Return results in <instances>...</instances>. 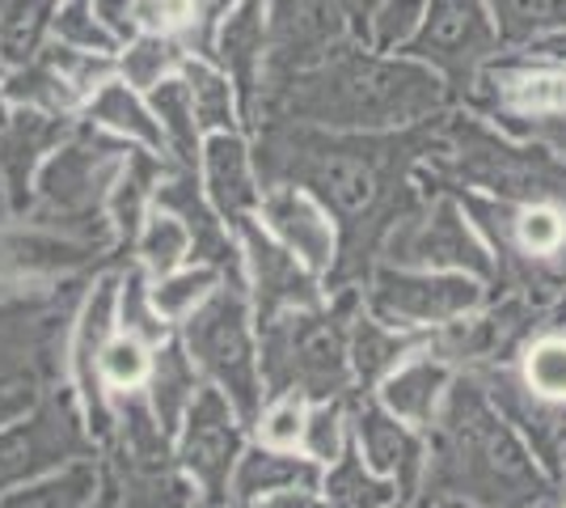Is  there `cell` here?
Here are the masks:
<instances>
[{"mask_svg": "<svg viewBox=\"0 0 566 508\" xmlns=\"http://www.w3.org/2000/svg\"><path fill=\"white\" fill-rule=\"evenodd\" d=\"M436 120L401 132H326L308 123L266 120L259 123L254 166L262 187H301L331 212L347 255L334 276H347L359 255L385 242V234L423 199L410 174L431 148Z\"/></svg>", "mask_w": 566, "mask_h": 508, "instance_id": "1", "label": "cell"}, {"mask_svg": "<svg viewBox=\"0 0 566 508\" xmlns=\"http://www.w3.org/2000/svg\"><path fill=\"white\" fill-rule=\"evenodd\" d=\"M449 85L410 55H385L352 39L317 69L259 97V120L308 123L326 132H401L449 111Z\"/></svg>", "mask_w": 566, "mask_h": 508, "instance_id": "2", "label": "cell"}, {"mask_svg": "<svg viewBox=\"0 0 566 508\" xmlns=\"http://www.w3.org/2000/svg\"><path fill=\"white\" fill-rule=\"evenodd\" d=\"M440 484L482 508H542L549 475L482 382H457L436 415Z\"/></svg>", "mask_w": 566, "mask_h": 508, "instance_id": "3", "label": "cell"}, {"mask_svg": "<svg viewBox=\"0 0 566 508\" xmlns=\"http://www.w3.org/2000/svg\"><path fill=\"white\" fill-rule=\"evenodd\" d=\"M415 174L431 191L470 187L507 204H549L566 212V157L503 127L495 132L465 111H444L436 120L431 148Z\"/></svg>", "mask_w": 566, "mask_h": 508, "instance_id": "4", "label": "cell"}, {"mask_svg": "<svg viewBox=\"0 0 566 508\" xmlns=\"http://www.w3.org/2000/svg\"><path fill=\"white\" fill-rule=\"evenodd\" d=\"M132 153V141L97 127L94 120H76L60 148L39 166L30 220L51 234H69L81 242H102L106 234V199L123 174V162Z\"/></svg>", "mask_w": 566, "mask_h": 508, "instance_id": "5", "label": "cell"}, {"mask_svg": "<svg viewBox=\"0 0 566 508\" xmlns=\"http://www.w3.org/2000/svg\"><path fill=\"white\" fill-rule=\"evenodd\" d=\"M262 339V382L275 394L326 398L352 382V335L338 318L313 310L275 314Z\"/></svg>", "mask_w": 566, "mask_h": 508, "instance_id": "6", "label": "cell"}, {"mask_svg": "<svg viewBox=\"0 0 566 508\" xmlns=\"http://www.w3.org/2000/svg\"><path fill=\"white\" fill-rule=\"evenodd\" d=\"M237 289L241 284H220L182 326H187L190 361L212 377L241 419H259V403L266 390H262V364L250 339L245 297Z\"/></svg>", "mask_w": 566, "mask_h": 508, "instance_id": "7", "label": "cell"}, {"mask_svg": "<svg viewBox=\"0 0 566 508\" xmlns=\"http://www.w3.org/2000/svg\"><path fill=\"white\" fill-rule=\"evenodd\" d=\"M499 51L503 39L486 0H427L423 18L398 48V55H410L431 73H440L449 94L465 102L478 85V73L499 60Z\"/></svg>", "mask_w": 566, "mask_h": 508, "instance_id": "8", "label": "cell"}, {"mask_svg": "<svg viewBox=\"0 0 566 508\" xmlns=\"http://www.w3.org/2000/svg\"><path fill=\"white\" fill-rule=\"evenodd\" d=\"M385 250H389V259H398V267L465 271L478 280H495V250L465 220V208L452 191H436V199H419L385 234Z\"/></svg>", "mask_w": 566, "mask_h": 508, "instance_id": "9", "label": "cell"}, {"mask_svg": "<svg viewBox=\"0 0 566 508\" xmlns=\"http://www.w3.org/2000/svg\"><path fill=\"white\" fill-rule=\"evenodd\" d=\"M355 30L338 0H266V60H262V94L283 81L317 69ZM259 94V97H262Z\"/></svg>", "mask_w": 566, "mask_h": 508, "instance_id": "10", "label": "cell"}, {"mask_svg": "<svg viewBox=\"0 0 566 508\" xmlns=\"http://www.w3.org/2000/svg\"><path fill=\"white\" fill-rule=\"evenodd\" d=\"M486 280L465 271H423V267H380L368 284V305L389 326H449L482 310Z\"/></svg>", "mask_w": 566, "mask_h": 508, "instance_id": "11", "label": "cell"}, {"mask_svg": "<svg viewBox=\"0 0 566 508\" xmlns=\"http://www.w3.org/2000/svg\"><path fill=\"white\" fill-rule=\"evenodd\" d=\"M182 433V462L190 479L208 491V500H224L229 479L241 458V436H237V412L220 390H199L187 412Z\"/></svg>", "mask_w": 566, "mask_h": 508, "instance_id": "12", "label": "cell"}, {"mask_svg": "<svg viewBox=\"0 0 566 508\" xmlns=\"http://www.w3.org/2000/svg\"><path fill=\"white\" fill-rule=\"evenodd\" d=\"M69 115H48L34 106H9L0 120V183L13 212H25L34 199L39 166L60 148V141L72 132Z\"/></svg>", "mask_w": 566, "mask_h": 508, "instance_id": "13", "label": "cell"}, {"mask_svg": "<svg viewBox=\"0 0 566 508\" xmlns=\"http://www.w3.org/2000/svg\"><path fill=\"white\" fill-rule=\"evenodd\" d=\"M259 220L262 229L280 246H287L308 271H331L338 263V225L301 187H287V183L262 187Z\"/></svg>", "mask_w": 566, "mask_h": 508, "instance_id": "14", "label": "cell"}, {"mask_svg": "<svg viewBox=\"0 0 566 508\" xmlns=\"http://www.w3.org/2000/svg\"><path fill=\"white\" fill-rule=\"evenodd\" d=\"M241 234V250H245V267H250V280L259 289V318L271 322L275 314L287 310H313L317 305V289H313V271H308L287 246H280L259 217L241 220L237 225Z\"/></svg>", "mask_w": 566, "mask_h": 508, "instance_id": "15", "label": "cell"}, {"mask_svg": "<svg viewBox=\"0 0 566 508\" xmlns=\"http://www.w3.org/2000/svg\"><path fill=\"white\" fill-rule=\"evenodd\" d=\"M212 60L233 81L241 120L254 123L262 94V60H266V0H237L216 22Z\"/></svg>", "mask_w": 566, "mask_h": 508, "instance_id": "16", "label": "cell"}, {"mask_svg": "<svg viewBox=\"0 0 566 508\" xmlns=\"http://www.w3.org/2000/svg\"><path fill=\"white\" fill-rule=\"evenodd\" d=\"M199 183L212 199V208L229 225L259 217L262 178L254 166V148L245 145L241 132H208L199 153Z\"/></svg>", "mask_w": 566, "mask_h": 508, "instance_id": "17", "label": "cell"}, {"mask_svg": "<svg viewBox=\"0 0 566 508\" xmlns=\"http://www.w3.org/2000/svg\"><path fill=\"white\" fill-rule=\"evenodd\" d=\"M355 440L364 449L368 466L394 479L401 496H410V487L423 470V445L419 436L401 424L398 415H389L385 407H359L355 412Z\"/></svg>", "mask_w": 566, "mask_h": 508, "instance_id": "18", "label": "cell"}, {"mask_svg": "<svg viewBox=\"0 0 566 508\" xmlns=\"http://www.w3.org/2000/svg\"><path fill=\"white\" fill-rule=\"evenodd\" d=\"M169 157L153 153V148L132 145L127 162H123V174L111 187V199H106V220L115 225L118 242H136L140 225L148 220L153 204H157V187L166 183L169 174Z\"/></svg>", "mask_w": 566, "mask_h": 508, "instance_id": "19", "label": "cell"}, {"mask_svg": "<svg viewBox=\"0 0 566 508\" xmlns=\"http://www.w3.org/2000/svg\"><path fill=\"white\" fill-rule=\"evenodd\" d=\"M449 386H452L449 364L431 361V356H415V361L398 364V369L385 377L380 407L389 415H398L401 424H436Z\"/></svg>", "mask_w": 566, "mask_h": 508, "instance_id": "20", "label": "cell"}, {"mask_svg": "<svg viewBox=\"0 0 566 508\" xmlns=\"http://www.w3.org/2000/svg\"><path fill=\"white\" fill-rule=\"evenodd\" d=\"M81 115L94 120L97 127H106V132L123 136V141H132V145L153 148V153L169 157L166 136H161V123L153 120V111H148V97H140V90H132L123 76H111L106 85H97Z\"/></svg>", "mask_w": 566, "mask_h": 508, "instance_id": "21", "label": "cell"}, {"mask_svg": "<svg viewBox=\"0 0 566 508\" xmlns=\"http://www.w3.org/2000/svg\"><path fill=\"white\" fill-rule=\"evenodd\" d=\"M148 111L161 123L169 157L182 169H199V153H203V127L195 120V102H190V85L182 73L166 76L161 85L148 90Z\"/></svg>", "mask_w": 566, "mask_h": 508, "instance_id": "22", "label": "cell"}, {"mask_svg": "<svg viewBox=\"0 0 566 508\" xmlns=\"http://www.w3.org/2000/svg\"><path fill=\"white\" fill-rule=\"evenodd\" d=\"M64 0H0V64L22 69L48 51Z\"/></svg>", "mask_w": 566, "mask_h": 508, "instance_id": "23", "label": "cell"}, {"mask_svg": "<svg viewBox=\"0 0 566 508\" xmlns=\"http://www.w3.org/2000/svg\"><path fill=\"white\" fill-rule=\"evenodd\" d=\"M0 97H4V106H34V111L69 115V120L76 111H85V97L72 90V81L51 64L48 55L30 60L22 69H4Z\"/></svg>", "mask_w": 566, "mask_h": 508, "instance_id": "24", "label": "cell"}, {"mask_svg": "<svg viewBox=\"0 0 566 508\" xmlns=\"http://www.w3.org/2000/svg\"><path fill=\"white\" fill-rule=\"evenodd\" d=\"M317 466L308 462L287 458L283 449H254V454H241L233 470V491L241 505H259L262 496H275V491H292V487H317Z\"/></svg>", "mask_w": 566, "mask_h": 508, "instance_id": "25", "label": "cell"}, {"mask_svg": "<svg viewBox=\"0 0 566 508\" xmlns=\"http://www.w3.org/2000/svg\"><path fill=\"white\" fill-rule=\"evenodd\" d=\"M178 73L187 76L190 85V102H195V120L208 132H237V120H241V106H237V90L229 73L208 60V55H187Z\"/></svg>", "mask_w": 566, "mask_h": 508, "instance_id": "26", "label": "cell"}, {"mask_svg": "<svg viewBox=\"0 0 566 508\" xmlns=\"http://www.w3.org/2000/svg\"><path fill=\"white\" fill-rule=\"evenodd\" d=\"M148 386H153V415L166 433H178L187 419L190 403H195V361L187 356V348L166 343L157 352V361L148 369Z\"/></svg>", "mask_w": 566, "mask_h": 508, "instance_id": "27", "label": "cell"}, {"mask_svg": "<svg viewBox=\"0 0 566 508\" xmlns=\"http://www.w3.org/2000/svg\"><path fill=\"white\" fill-rule=\"evenodd\" d=\"M503 48L528 51L566 30V0H486Z\"/></svg>", "mask_w": 566, "mask_h": 508, "instance_id": "28", "label": "cell"}, {"mask_svg": "<svg viewBox=\"0 0 566 508\" xmlns=\"http://www.w3.org/2000/svg\"><path fill=\"white\" fill-rule=\"evenodd\" d=\"M190 55V48L174 34H153V30H140L132 43L118 48V76L132 85V90H153L161 85L166 76H174L182 69V60Z\"/></svg>", "mask_w": 566, "mask_h": 508, "instance_id": "29", "label": "cell"}, {"mask_svg": "<svg viewBox=\"0 0 566 508\" xmlns=\"http://www.w3.org/2000/svg\"><path fill=\"white\" fill-rule=\"evenodd\" d=\"M520 382L528 394L566 407V331L542 326L520 352Z\"/></svg>", "mask_w": 566, "mask_h": 508, "instance_id": "30", "label": "cell"}, {"mask_svg": "<svg viewBox=\"0 0 566 508\" xmlns=\"http://www.w3.org/2000/svg\"><path fill=\"white\" fill-rule=\"evenodd\" d=\"M415 348H419V339H398L394 331H389V322H380L377 314L355 318L352 369L364 386H368V382H377V377H389V373L401 364V356H406V352H415Z\"/></svg>", "mask_w": 566, "mask_h": 508, "instance_id": "31", "label": "cell"}, {"mask_svg": "<svg viewBox=\"0 0 566 508\" xmlns=\"http://www.w3.org/2000/svg\"><path fill=\"white\" fill-rule=\"evenodd\" d=\"M394 500H398V487L364 475V458H355V449H343V458L331 462V475H326L331 508H389Z\"/></svg>", "mask_w": 566, "mask_h": 508, "instance_id": "32", "label": "cell"}, {"mask_svg": "<svg viewBox=\"0 0 566 508\" xmlns=\"http://www.w3.org/2000/svg\"><path fill=\"white\" fill-rule=\"evenodd\" d=\"M220 267L212 263H199V267H187V271H169L157 280V289H153V305H157V314L166 318V322H187L216 289H220Z\"/></svg>", "mask_w": 566, "mask_h": 508, "instance_id": "33", "label": "cell"}, {"mask_svg": "<svg viewBox=\"0 0 566 508\" xmlns=\"http://www.w3.org/2000/svg\"><path fill=\"white\" fill-rule=\"evenodd\" d=\"M136 255H140V263L153 276H169L190 255V229L174 212L153 204V212H148V220H144L140 234H136Z\"/></svg>", "mask_w": 566, "mask_h": 508, "instance_id": "34", "label": "cell"}, {"mask_svg": "<svg viewBox=\"0 0 566 508\" xmlns=\"http://www.w3.org/2000/svg\"><path fill=\"white\" fill-rule=\"evenodd\" d=\"M148 348L136 335H115L106 339V348L97 352V382L106 390H136L148 382Z\"/></svg>", "mask_w": 566, "mask_h": 508, "instance_id": "35", "label": "cell"}, {"mask_svg": "<svg viewBox=\"0 0 566 508\" xmlns=\"http://www.w3.org/2000/svg\"><path fill=\"white\" fill-rule=\"evenodd\" d=\"M51 39L64 43V48L102 51V55H115V51L123 48L115 34L97 22V13L90 9V0H64L60 13H55V34H51Z\"/></svg>", "mask_w": 566, "mask_h": 508, "instance_id": "36", "label": "cell"}, {"mask_svg": "<svg viewBox=\"0 0 566 508\" xmlns=\"http://www.w3.org/2000/svg\"><path fill=\"white\" fill-rule=\"evenodd\" d=\"M90 491H94V470L76 466V470H64L60 479L13 491L0 508H85Z\"/></svg>", "mask_w": 566, "mask_h": 508, "instance_id": "37", "label": "cell"}, {"mask_svg": "<svg viewBox=\"0 0 566 508\" xmlns=\"http://www.w3.org/2000/svg\"><path fill=\"white\" fill-rule=\"evenodd\" d=\"M123 289H127V292H123L118 318H123L127 335L148 339V343H161V339H166V318L157 314V305H153V289H144L140 271H132Z\"/></svg>", "mask_w": 566, "mask_h": 508, "instance_id": "38", "label": "cell"}, {"mask_svg": "<svg viewBox=\"0 0 566 508\" xmlns=\"http://www.w3.org/2000/svg\"><path fill=\"white\" fill-rule=\"evenodd\" d=\"M343 424H347V407L331 398V403H317L313 412L305 415V440L308 454L317 462H338L343 458Z\"/></svg>", "mask_w": 566, "mask_h": 508, "instance_id": "39", "label": "cell"}, {"mask_svg": "<svg viewBox=\"0 0 566 508\" xmlns=\"http://www.w3.org/2000/svg\"><path fill=\"white\" fill-rule=\"evenodd\" d=\"M305 394H280V403L262 415V440L271 449H292L305 436Z\"/></svg>", "mask_w": 566, "mask_h": 508, "instance_id": "40", "label": "cell"}, {"mask_svg": "<svg viewBox=\"0 0 566 508\" xmlns=\"http://www.w3.org/2000/svg\"><path fill=\"white\" fill-rule=\"evenodd\" d=\"M503 132L537 141V145L554 148L558 157H566V115H545V120H495Z\"/></svg>", "mask_w": 566, "mask_h": 508, "instance_id": "41", "label": "cell"}, {"mask_svg": "<svg viewBox=\"0 0 566 508\" xmlns=\"http://www.w3.org/2000/svg\"><path fill=\"white\" fill-rule=\"evenodd\" d=\"M90 9L97 13V22L115 34L118 43H132L140 34L136 22V0H90Z\"/></svg>", "mask_w": 566, "mask_h": 508, "instance_id": "42", "label": "cell"}, {"mask_svg": "<svg viewBox=\"0 0 566 508\" xmlns=\"http://www.w3.org/2000/svg\"><path fill=\"white\" fill-rule=\"evenodd\" d=\"M343 4V13H347V22H352L355 39H364L368 43V30H373V18H377V9L385 0H338Z\"/></svg>", "mask_w": 566, "mask_h": 508, "instance_id": "43", "label": "cell"}, {"mask_svg": "<svg viewBox=\"0 0 566 508\" xmlns=\"http://www.w3.org/2000/svg\"><path fill=\"white\" fill-rule=\"evenodd\" d=\"M259 508H331L326 500H317L308 487H292V491H275V496H262Z\"/></svg>", "mask_w": 566, "mask_h": 508, "instance_id": "44", "label": "cell"}, {"mask_svg": "<svg viewBox=\"0 0 566 508\" xmlns=\"http://www.w3.org/2000/svg\"><path fill=\"white\" fill-rule=\"evenodd\" d=\"M237 0H195V9H199V22H203V34H208V43H212V34H216V22L233 9Z\"/></svg>", "mask_w": 566, "mask_h": 508, "instance_id": "45", "label": "cell"}, {"mask_svg": "<svg viewBox=\"0 0 566 508\" xmlns=\"http://www.w3.org/2000/svg\"><path fill=\"white\" fill-rule=\"evenodd\" d=\"M528 55H542V60H566V30L563 34H554V39H542V43H533Z\"/></svg>", "mask_w": 566, "mask_h": 508, "instance_id": "46", "label": "cell"}, {"mask_svg": "<svg viewBox=\"0 0 566 508\" xmlns=\"http://www.w3.org/2000/svg\"><path fill=\"white\" fill-rule=\"evenodd\" d=\"M545 326H554V331H566V289L549 301V310H545Z\"/></svg>", "mask_w": 566, "mask_h": 508, "instance_id": "47", "label": "cell"}, {"mask_svg": "<svg viewBox=\"0 0 566 508\" xmlns=\"http://www.w3.org/2000/svg\"><path fill=\"white\" fill-rule=\"evenodd\" d=\"M436 508H482V505H473V500H461V496H449V500H440Z\"/></svg>", "mask_w": 566, "mask_h": 508, "instance_id": "48", "label": "cell"}, {"mask_svg": "<svg viewBox=\"0 0 566 508\" xmlns=\"http://www.w3.org/2000/svg\"><path fill=\"white\" fill-rule=\"evenodd\" d=\"M0 76H4V64H0ZM4 111H9V106H4V97H0V120H4Z\"/></svg>", "mask_w": 566, "mask_h": 508, "instance_id": "49", "label": "cell"}, {"mask_svg": "<svg viewBox=\"0 0 566 508\" xmlns=\"http://www.w3.org/2000/svg\"><path fill=\"white\" fill-rule=\"evenodd\" d=\"M4 204H9V199H4V183H0V208H4Z\"/></svg>", "mask_w": 566, "mask_h": 508, "instance_id": "50", "label": "cell"}]
</instances>
